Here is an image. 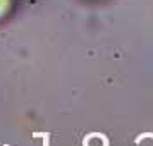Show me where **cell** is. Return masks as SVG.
Returning a JSON list of instances; mask_svg holds the SVG:
<instances>
[{
  "instance_id": "obj_1",
  "label": "cell",
  "mask_w": 153,
  "mask_h": 146,
  "mask_svg": "<svg viewBox=\"0 0 153 146\" xmlns=\"http://www.w3.org/2000/svg\"><path fill=\"white\" fill-rule=\"evenodd\" d=\"M35 134H36V136H42V138H43V143H45L43 146H48V141H50V134H48V132H45V134H38V132H35ZM35 134H33V136H35Z\"/></svg>"
},
{
  "instance_id": "obj_2",
  "label": "cell",
  "mask_w": 153,
  "mask_h": 146,
  "mask_svg": "<svg viewBox=\"0 0 153 146\" xmlns=\"http://www.w3.org/2000/svg\"><path fill=\"white\" fill-rule=\"evenodd\" d=\"M5 146H9V145H5Z\"/></svg>"
}]
</instances>
